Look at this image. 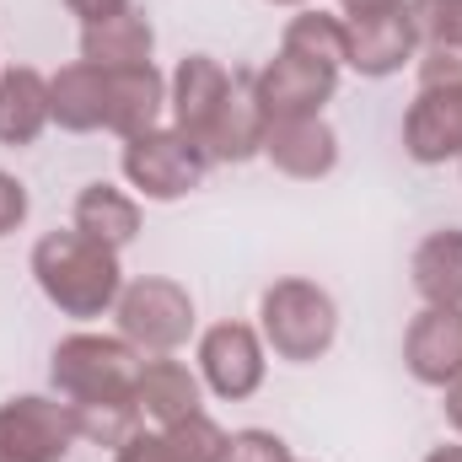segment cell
Returning a JSON list of instances; mask_svg holds the SVG:
<instances>
[{
    "instance_id": "obj_12",
    "label": "cell",
    "mask_w": 462,
    "mask_h": 462,
    "mask_svg": "<svg viewBox=\"0 0 462 462\" xmlns=\"http://www.w3.org/2000/svg\"><path fill=\"white\" fill-rule=\"evenodd\" d=\"M114 462H226V430L210 414H194L162 430H134Z\"/></svg>"
},
{
    "instance_id": "obj_6",
    "label": "cell",
    "mask_w": 462,
    "mask_h": 462,
    "mask_svg": "<svg viewBox=\"0 0 462 462\" xmlns=\"http://www.w3.org/2000/svg\"><path fill=\"white\" fill-rule=\"evenodd\" d=\"M76 441L70 403L11 398L0 403V462H60Z\"/></svg>"
},
{
    "instance_id": "obj_30",
    "label": "cell",
    "mask_w": 462,
    "mask_h": 462,
    "mask_svg": "<svg viewBox=\"0 0 462 462\" xmlns=\"http://www.w3.org/2000/svg\"><path fill=\"white\" fill-rule=\"evenodd\" d=\"M425 462H462V447H436Z\"/></svg>"
},
{
    "instance_id": "obj_5",
    "label": "cell",
    "mask_w": 462,
    "mask_h": 462,
    "mask_svg": "<svg viewBox=\"0 0 462 462\" xmlns=\"http://www.w3.org/2000/svg\"><path fill=\"white\" fill-rule=\"evenodd\" d=\"M114 312H118V334L145 355H172L194 334V296L178 280H162V274H145V280L124 285Z\"/></svg>"
},
{
    "instance_id": "obj_28",
    "label": "cell",
    "mask_w": 462,
    "mask_h": 462,
    "mask_svg": "<svg viewBox=\"0 0 462 462\" xmlns=\"http://www.w3.org/2000/svg\"><path fill=\"white\" fill-rule=\"evenodd\" d=\"M345 5V22H360V16H387V11H403L409 0H339Z\"/></svg>"
},
{
    "instance_id": "obj_3",
    "label": "cell",
    "mask_w": 462,
    "mask_h": 462,
    "mask_svg": "<svg viewBox=\"0 0 462 462\" xmlns=\"http://www.w3.org/2000/svg\"><path fill=\"white\" fill-rule=\"evenodd\" d=\"M140 365L145 360L129 339L70 334L54 349V387L65 393V403H114V398H134Z\"/></svg>"
},
{
    "instance_id": "obj_27",
    "label": "cell",
    "mask_w": 462,
    "mask_h": 462,
    "mask_svg": "<svg viewBox=\"0 0 462 462\" xmlns=\"http://www.w3.org/2000/svg\"><path fill=\"white\" fill-rule=\"evenodd\" d=\"M87 27H97V22H108V16H124L129 11V0H65Z\"/></svg>"
},
{
    "instance_id": "obj_10",
    "label": "cell",
    "mask_w": 462,
    "mask_h": 462,
    "mask_svg": "<svg viewBox=\"0 0 462 462\" xmlns=\"http://www.w3.org/2000/svg\"><path fill=\"white\" fill-rule=\"evenodd\" d=\"M403 360L425 387H452L462 376V307H425L403 334Z\"/></svg>"
},
{
    "instance_id": "obj_19",
    "label": "cell",
    "mask_w": 462,
    "mask_h": 462,
    "mask_svg": "<svg viewBox=\"0 0 462 462\" xmlns=\"http://www.w3.org/2000/svg\"><path fill=\"white\" fill-rule=\"evenodd\" d=\"M167 103V81L156 76V65H140V70H108V129L134 140L145 129H156Z\"/></svg>"
},
{
    "instance_id": "obj_9",
    "label": "cell",
    "mask_w": 462,
    "mask_h": 462,
    "mask_svg": "<svg viewBox=\"0 0 462 462\" xmlns=\"http://www.w3.org/2000/svg\"><path fill=\"white\" fill-rule=\"evenodd\" d=\"M403 145L414 162L436 167V162H462V81L447 87H420L414 108L403 118Z\"/></svg>"
},
{
    "instance_id": "obj_18",
    "label": "cell",
    "mask_w": 462,
    "mask_h": 462,
    "mask_svg": "<svg viewBox=\"0 0 462 462\" xmlns=\"http://www.w3.org/2000/svg\"><path fill=\"white\" fill-rule=\"evenodd\" d=\"M49 124H54L49 81L38 70H27V65L0 70V140L5 145H32Z\"/></svg>"
},
{
    "instance_id": "obj_21",
    "label": "cell",
    "mask_w": 462,
    "mask_h": 462,
    "mask_svg": "<svg viewBox=\"0 0 462 462\" xmlns=\"http://www.w3.org/2000/svg\"><path fill=\"white\" fill-rule=\"evenodd\" d=\"M414 291L425 307H462V226L430 231L414 247Z\"/></svg>"
},
{
    "instance_id": "obj_16",
    "label": "cell",
    "mask_w": 462,
    "mask_h": 462,
    "mask_svg": "<svg viewBox=\"0 0 462 462\" xmlns=\"http://www.w3.org/2000/svg\"><path fill=\"white\" fill-rule=\"evenodd\" d=\"M134 403H140V414L156 420V425H178V420L205 414V409H199V376H194L183 360H167V355H156V360L140 365Z\"/></svg>"
},
{
    "instance_id": "obj_17",
    "label": "cell",
    "mask_w": 462,
    "mask_h": 462,
    "mask_svg": "<svg viewBox=\"0 0 462 462\" xmlns=\"http://www.w3.org/2000/svg\"><path fill=\"white\" fill-rule=\"evenodd\" d=\"M49 103H54V124L60 129H108V70L76 60L49 81Z\"/></svg>"
},
{
    "instance_id": "obj_4",
    "label": "cell",
    "mask_w": 462,
    "mask_h": 462,
    "mask_svg": "<svg viewBox=\"0 0 462 462\" xmlns=\"http://www.w3.org/2000/svg\"><path fill=\"white\" fill-rule=\"evenodd\" d=\"M205 172H210V151L199 140L178 134V129H162L156 124V129L124 140V178H129L134 194H145L156 205L194 194L205 183Z\"/></svg>"
},
{
    "instance_id": "obj_20",
    "label": "cell",
    "mask_w": 462,
    "mask_h": 462,
    "mask_svg": "<svg viewBox=\"0 0 462 462\" xmlns=\"http://www.w3.org/2000/svg\"><path fill=\"white\" fill-rule=\"evenodd\" d=\"M151 49H156V32L134 11L108 16V22L81 32V60L97 70H140V65H151Z\"/></svg>"
},
{
    "instance_id": "obj_7",
    "label": "cell",
    "mask_w": 462,
    "mask_h": 462,
    "mask_svg": "<svg viewBox=\"0 0 462 462\" xmlns=\"http://www.w3.org/2000/svg\"><path fill=\"white\" fill-rule=\"evenodd\" d=\"M334 87H339V70H334V65L301 60V54H291V49H280V54L253 76V92H258L269 124H280V118H318L323 103L334 97Z\"/></svg>"
},
{
    "instance_id": "obj_24",
    "label": "cell",
    "mask_w": 462,
    "mask_h": 462,
    "mask_svg": "<svg viewBox=\"0 0 462 462\" xmlns=\"http://www.w3.org/2000/svg\"><path fill=\"white\" fill-rule=\"evenodd\" d=\"M414 32L430 49H462V0H409Z\"/></svg>"
},
{
    "instance_id": "obj_29",
    "label": "cell",
    "mask_w": 462,
    "mask_h": 462,
    "mask_svg": "<svg viewBox=\"0 0 462 462\" xmlns=\"http://www.w3.org/2000/svg\"><path fill=\"white\" fill-rule=\"evenodd\" d=\"M447 414H452V425L462 430V376L452 382V387H447Z\"/></svg>"
},
{
    "instance_id": "obj_23",
    "label": "cell",
    "mask_w": 462,
    "mask_h": 462,
    "mask_svg": "<svg viewBox=\"0 0 462 462\" xmlns=\"http://www.w3.org/2000/svg\"><path fill=\"white\" fill-rule=\"evenodd\" d=\"M280 49H291V54H301V60H318V65H349V27L345 16H328V11H301L291 27H285V43Z\"/></svg>"
},
{
    "instance_id": "obj_11",
    "label": "cell",
    "mask_w": 462,
    "mask_h": 462,
    "mask_svg": "<svg viewBox=\"0 0 462 462\" xmlns=\"http://www.w3.org/2000/svg\"><path fill=\"white\" fill-rule=\"evenodd\" d=\"M231 81H236V76H231L221 60H210V54H189V60L178 65L172 87H167L172 129L205 145V129L216 124V114H221V103H226V92H231Z\"/></svg>"
},
{
    "instance_id": "obj_8",
    "label": "cell",
    "mask_w": 462,
    "mask_h": 462,
    "mask_svg": "<svg viewBox=\"0 0 462 462\" xmlns=\"http://www.w3.org/2000/svg\"><path fill=\"white\" fill-rule=\"evenodd\" d=\"M199 376L216 398H253L263 387V339L247 323H216L199 339Z\"/></svg>"
},
{
    "instance_id": "obj_26",
    "label": "cell",
    "mask_w": 462,
    "mask_h": 462,
    "mask_svg": "<svg viewBox=\"0 0 462 462\" xmlns=\"http://www.w3.org/2000/svg\"><path fill=\"white\" fill-rule=\"evenodd\" d=\"M22 221H27V189L11 172H0V236H11Z\"/></svg>"
},
{
    "instance_id": "obj_14",
    "label": "cell",
    "mask_w": 462,
    "mask_h": 462,
    "mask_svg": "<svg viewBox=\"0 0 462 462\" xmlns=\"http://www.w3.org/2000/svg\"><path fill=\"white\" fill-rule=\"evenodd\" d=\"M263 156L291 172V178H328L339 167V134L318 118H280L269 124V140H263Z\"/></svg>"
},
{
    "instance_id": "obj_13",
    "label": "cell",
    "mask_w": 462,
    "mask_h": 462,
    "mask_svg": "<svg viewBox=\"0 0 462 462\" xmlns=\"http://www.w3.org/2000/svg\"><path fill=\"white\" fill-rule=\"evenodd\" d=\"M345 27H349V65L371 81L403 70V60H414V49H420L409 5L387 11V16H360V22H345Z\"/></svg>"
},
{
    "instance_id": "obj_2",
    "label": "cell",
    "mask_w": 462,
    "mask_h": 462,
    "mask_svg": "<svg viewBox=\"0 0 462 462\" xmlns=\"http://www.w3.org/2000/svg\"><path fill=\"white\" fill-rule=\"evenodd\" d=\"M258 318H263V345L274 349L280 360H296V365L328 355L334 334H339V307L312 280H280V285H269Z\"/></svg>"
},
{
    "instance_id": "obj_22",
    "label": "cell",
    "mask_w": 462,
    "mask_h": 462,
    "mask_svg": "<svg viewBox=\"0 0 462 462\" xmlns=\"http://www.w3.org/2000/svg\"><path fill=\"white\" fill-rule=\"evenodd\" d=\"M76 231H87L92 242H103V247L118 253L140 231V205L124 189H114V183H87L81 199H76Z\"/></svg>"
},
{
    "instance_id": "obj_31",
    "label": "cell",
    "mask_w": 462,
    "mask_h": 462,
    "mask_svg": "<svg viewBox=\"0 0 462 462\" xmlns=\"http://www.w3.org/2000/svg\"><path fill=\"white\" fill-rule=\"evenodd\" d=\"M269 5H307V0H269Z\"/></svg>"
},
{
    "instance_id": "obj_15",
    "label": "cell",
    "mask_w": 462,
    "mask_h": 462,
    "mask_svg": "<svg viewBox=\"0 0 462 462\" xmlns=\"http://www.w3.org/2000/svg\"><path fill=\"white\" fill-rule=\"evenodd\" d=\"M263 140H269V114L253 92V76H236L216 124L205 129V151H210V162H247L263 151Z\"/></svg>"
},
{
    "instance_id": "obj_1",
    "label": "cell",
    "mask_w": 462,
    "mask_h": 462,
    "mask_svg": "<svg viewBox=\"0 0 462 462\" xmlns=\"http://www.w3.org/2000/svg\"><path fill=\"white\" fill-rule=\"evenodd\" d=\"M32 274H38V291L65 312V318H103L124 291V274H118V253L92 242L87 231H49L38 247H32Z\"/></svg>"
},
{
    "instance_id": "obj_25",
    "label": "cell",
    "mask_w": 462,
    "mask_h": 462,
    "mask_svg": "<svg viewBox=\"0 0 462 462\" xmlns=\"http://www.w3.org/2000/svg\"><path fill=\"white\" fill-rule=\"evenodd\" d=\"M226 462H296L274 430H236L226 436Z\"/></svg>"
}]
</instances>
